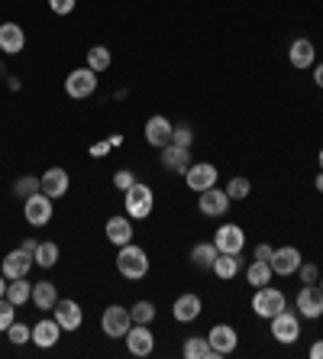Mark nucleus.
I'll use <instances>...</instances> for the list:
<instances>
[{
	"instance_id": "obj_1",
	"label": "nucleus",
	"mask_w": 323,
	"mask_h": 359,
	"mask_svg": "<svg viewBox=\"0 0 323 359\" xmlns=\"http://www.w3.org/2000/svg\"><path fill=\"white\" fill-rule=\"evenodd\" d=\"M116 272H120L123 278H130V282L146 278L149 276V256H146V250L136 246V243L120 246V252H116Z\"/></svg>"
},
{
	"instance_id": "obj_2",
	"label": "nucleus",
	"mask_w": 323,
	"mask_h": 359,
	"mask_svg": "<svg viewBox=\"0 0 323 359\" xmlns=\"http://www.w3.org/2000/svg\"><path fill=\"white\" fill-rule=\"evenodd\" d=\"M123 208H126V217L130 220H146L156 208V194H152L149 184L136 182L133 188H126L123 191Z\"/></svg>"
},
{
	"instance_id": "obj_3",
	"label": "nucleus",
	"mask_w": 323,
	"mask_h": 359,
	"mask_svg": "<svg viewBox=\"0 0 323 359\" xmlns=\"http://www.w3.org/2000/svg\"><path fill=\"white\" fill-rule=\"evenodd\" d=\"M133 327V318H130V308H120V304H110L104 314H100V330L110 340H123L126 330Z\"/></svg>"
},
{
	"instance_id": "obj_4",
	"label": "nucleus",
	"mask_w": 323,
	"mask_h": 359,
	"mask_svg": "<svg viewBox=\"0 0 323 359\" xmlns=\"http://www.w3.org/2000/svg\"><path fill=\"white\" fill-rule=\"evenodd\" d=\"M252 311H256L259 318L272 320L278 311H284V292H278V288H272V285L256 288V294H252Z\"/></svg>"
},
{
	"instance_id": "obj_5",
	"label": "nucleus",
	"mask_w": 323,
	"mask_h": 359,
	"mask_svg": "<svg viewBox=\"0 0 323 359\" xmlns=\"http://www.w3.org/2000/svg\"><path fill=\"white\" fill-rule=\"evenodd\" d=\"M65 91H68V97H75V100L91 97V94L97 91V72H91L88 65H84V68H75V72H68Z\"/></svg>"
},
{
	"instance_id": "obj_6",
	"label": "nucleus",
	"mask_w": 323,
	"mask_h": 359,
	"mask_svg": "<svg viewBox=\"0 0 323 359\" xmlns=\"http://www.w3.org/2000/svg\"><path fill=\"white\" fill-rule=\"evenodd\" d=\"M23 217L29 226H46L52 220V198L42 191L29 194V198L23 201Z\"/></svg>"
},
{
	"instance_id": "obj_7",
	"label": "nucleus",
	"mask_w": 323,
	"mask_h": 359,
	"mask_svg": "<svg viewBox=\"0 0 323 359\" xmlns=\"http://www.w3.org/2000/svg\"><path fill=\"white\" fill-rule=\"evenodd\" d=\"M272 337L278 343H298V337H301V318L294 314V311H278L272 318Z\"/></svg>"
},
{
	"instance_id": "obj_8",
	"label": "nucleus",
	"mask_w": 323,
	"mask_h": 359,
	"mask_svg": "<svg viewBox=\"0 0 323 359\" xmlns=\"http://www.w3.org/2000/svg\"><path fill=\"white\" fill-rule=\"evenodd\" d=\"M217 165L214 162H194V165H188V172H184V182H188L191 191H207V188H214L217 184Z\"/></svg>"
},
{
	"instance_id": "obj_9",
	"label": "nucleus",
	"mask_w": 323,
	"mask_h": 359,
	"mask_svg": "<svg viewBox=\"0 0 323 359\" xmlns=\"http://www.w3.org/2000/svg\"><path fill=\"white\" fill-rule=\"evenodd\" d=\"M198 208L204 217H224L226 210H230V194L224 191V188H207V191L198 194Z\"/></svg>"
},
{
	"instance_id": "obj_10",
	"label": "nucleus",
	"mask_w": 323,
	"mask_h": 359,
	"mask_svg": "<svg viewBox=\"0 0 323 359\" xmlns=\"http://www.w3.org/2000/svg\"><path fill=\"white\" fill-rule=\"evenodd\" d=\"M214 246H217V252H233V256H240L242 246H246V233H242V226L240 224H224L214 233Z\"/></svg>"
},
{
	"instance_id": "obj_11",
	"label": "nucleus",
	"mask_w": 323,
	"mask_h": 359,
	"mask_svg": "<svg viewBox=\"0 0 323 359\" xmlns=\"http://www.w3.org/2000/svg\"><path fill=\"white\" fill-rule=\"evenodd\" d=\"M123 340H126V350L133 356H152V350H156V337H152L149 324H133L126 330Z\"/></svg>"
},
{
	"instance_id": "obj_12",
	"label": "nucleus",
	"mask_w": 323,
	"mask_h": 359,
	"mask_svg": "<svg viewBox=\"0 0 323 359\" xmlns=\"http://www.w3.org/2000/svg\"><path fill=\"white\" fill-rule=\"evenodd\" d=\"M294 304H298V314H304V318L317 320L323 318V292H320V285H304L298 292V298H294Z\"/></svg>"
},
{
	"instance_id": "obj_13",
	"label": "nucleus",
	"mask_w": 323,
	"mask_h": 359,
	"mask_svg": "<svg viewBox=\"0 0 323 359\" xmlns=\"http://www.w3.org/2000/svg\"><path fill=\"white\" fill-rule=\"evenodd\" d=\"M207 340H210V346H214L217 359L230 356V353L240 346V334H236L230 324H214V327H210V334H207Z\"/></svg>"
},
{
	"instance_id": "obj_14",
	"label": "nucleus",
	"mask_w": 323,
	"mask_h": 359,
	"mask_svg": "<svg viewBox=\"0 0 323 359\" xmlns=\"http://www.w3.org/2000/svg\"><path fill=\"white\" fill-rule=\"evenodd\" d=\"M52 314H55V320H58V327H62V330H78V327H81V320H84L81 304H78V301H71V298H58V304L52 308Z\"/></svg>"
},
{
	"instance_id": "obj_15",
	"label": "nucleus",
	"mask_w": 323,
	"mask_h": 359,
	"mask_svg": "<svg viewBox=\"0 0 323 359\" xmlns=\"http://www.w3.org/2000/svg\"><path fill=\"white\" fill-rule=\"evenodd\" d=\"M301 262H304V256H301L298 246H282V250L272 252V272L275 276H294L301 269Z\"/></svg>"
},
{
	"instance_id": "obj_16",
	"label": "nucleus",
	"mask_w": 323,
	"mask_h": 359,
	"mask_svg": "<svg viewBox=\"0 0 323 359\" xmlns=\"http://www.w3.org/2000/svg\"><path fill=\"white\" fill-rule=\"evenodd\" d=\"M68 184H71V178H68V172L65 168H49L46 175L39 178V191L42 194H49L52 201H58V198H65L68 194Z\"/></svg>"
},
{
	"instance_id": "obj_17",
	"label": "nucleus",
	"mask_w": 323,
	"mask_h": 359,
	"mask_svg": "<svg viewBox=\"0 0 323 359\" xmlns=\"http://www.w3.org/2000/svg\"><path fill=\"white\" fill-rule=\"evenodd\" d=\"M172 130H174L172 120L162 117V114H156V117L146 120V142H149V146H156V149H162V146H168V142H172Z\"/></svg>"
},
{
	"instance_id": "obj_18",
	"label": "nucleus",
	"mask_w": 323,
	"mask_h": 359,
	"mask_svg": "<svg viewBox=\"0 0 323 359\" xmlns=\"http://www.w3.org/2000/svg\"><path fill=\"white\" fill-rule=\"evenodd\" d=\"M26 46V33L20 23H0V52L4 55H20Z\"/></svg>"
},
{
	"instance_id": "obj_19",
	"label": "nucleus",
	"mask_w": 323,
	"mask_h": 359,
	"mask_svg": "<svg viewBox=\"0 0 323 359\" xmlns=\"http://www.w3.org/2000/svg\"><path fill=\"white\" fill-rule=\"evenodd\" d=\"M288 62L291 68H298V72H304V68H310L317 62V49L310 39H294L288 49Z\"/></svg>"
},
{
	"instance_id": "obj_20",
	"label": "nucleus",
	"mask_w": 323,
	"mask_h": 359,
	"mask_svg": "<svg viewBox=\"0 0 323 359\" xmlns=\"http://www.w3.org/2000/svg\"><path fill=\"white\" fill-rule=\"evenodd\" d=\"M33 252H26L23 246L13 252H7V259H4V276L7 278H23L29 269H33Z\"/></svg>"
},
{
	"instance_id": "obj_21",
	"label": "nucleus",
	"mask_w": 323,
	"mask_h": 359,
	"mask_svg": "<svg viewBox=\"0 0 323 359\" xmlns=\"http://www.w3.org/2000/svg\"><path fill=\"white\" fill-rule=\"evenodd\" d=\"M104 233H107V240L114 243V246H126V243H133V220L126 217H110L107 226H104Z\"/></svg>"
},
{
	"instance_id": "obj_22",
	"label": "nucleus",
	"mask_w": 323,
	"mask_h": 359,
	"mask_svg": "<svg viewBox=\"0 0 323 359\" xmlns=\"http://www.w3.org/2000/svg\"><path fill=\"white\" fill-rule=\"evenodd\" d=\"M162 165L168 168V172H188L191 165V149H184V146H174V142H168V146H162Z\"/></svg>"
},
{
	"instance_id": "obj_23",
	"label": "nucleus",
	"mask_w": 323,
	"mask_h": 359,
	"mask_svg": "<svg viewBox=\"0 0 323 359\" xmlns=\"http://www.w3.org/2000/svg\"><path fill=\"white\" fill-rule=\"evenodd\" d=\"M58 337H62V327H58V320H39V324L33 327V343L39 346V350H49V346H55Z\"/></svg>"
},
{
	"instance_id": "obj_24",
	"label": "nucleus",
	"mask_w": 323,
	"mask_h": 359,
	"mask_svg": "<svg viewBox=\"0 0 323 359\" xmlns=\"http://www.w3.org/2000/svg\"><path fill=\"white\" fill-rule=\"evenodd\" d=\"M200 298L198 294H181V298L174 301V308H172V314H174V320H181V324H191V320H198L200 318Z\"/></svg>"
},
{
	"instance_id": "obj_25",
	"label": "nucleus",
	"mask_w": 323,
	"mask_h": 359,
	"mask_svg": "<svg viewBox=\"0 0 323 359\" xmlns=\"http://www.w3.org/2000/svg\"><path fill=\"white\" fill-rule=\"evenodd\" d=\"M39 311H52L58 304V288L55 282H36L33 285V298H29Z\"/></svg>"
},
{
	"instance_id": "obj_26",
	"label": "nucleus",
	"mask_w": 323,
	"mask_h": 359,
	"mask_svg": "<svg viewBox=\"0 0 323 359\" xmlns=\"http://www.w3.org/2000/svg\"><path fill=\"white\" fill-rule=\"evenodd\" d=\"M184 356L188 359H217V353L207 337H188V340H184Z\"/></svg>"
},
{
	"instance_id": "obj_27",
	"label": "nucleus",
	"mask_w": 323,
	"mask_h": 359,
	"mask_svg": "<svg viewBox=\"0 0 323 359\" xmlns=\"http://www.w3.org/2000/svg\"><path fill=\"white\" fill-rule=\"evenodd\" d=\"M217 278H224V282H230L236 272H240V256H233V252H220L214 259V269H210Z\"/></svg>"
},
{
	"instance_id": "obj_28",
	"label": "nucleus",
	"mask_w": 323,
	"mask_h": 359,
	"mask_svg": "<svg viewBox=\"0 0 323 359\" xmlns=\"http://www.w3.org/2000/svg\"><path fill=\"white\" fill-rule=\"evenodd\" d=\"M272 262H262V259H252L249 262V269H246V282L249 285H256V288H262V285H268L272 282Z\"/></svg>"
},
{
	"instance_id": "obj_29",
	"label": "nucleus",
	"mask_w": 323,
	"mask_h": 359,
	"mask_svg": "<svg viewBox=\"0 0 323 359\" xmlns=\"http://www.w3.org/2000/svg\"><path fill=\"white\" fill-rule=\"evenodd\" d=\"M217 256H220V252H217L214 243H198V246L191 250V262H194L198 269H214Z\"/></svg>"
},
{
	"instance_id": "obj_30",
	"label": "nucleus",
	"mask_w": 323,
	"mask_h": 359,
	"mask_svg": "<svg viewBox=\"0 0 323 359\" xmlns=\"http://www.w3.org/2000/svg\"><path fill=\"white\" fill-rule=\"evenodd\" d=\"M33 259H36V266H39V269H52V266H55V262H58V243H52V240H42L39 246H36Z\"/></svg>"
},
{
	"instance_id": "obj_31",
	"label": "nucleus",
	"mask_w": 323,
	"mask_h": 359,
	"mask_svg": "<svg viewBox=\"0 0 323 359\" xmlns=\"http://www.w3.org/2000/svg\"><path fill=\"white\" fill-rule=\"evenodd\" d=\"M7 298L13 301V304H26V301L33 298V285L26 282V276L23 278H10V285H7Z\"/></svg>"
},
{
	"instance_id": "obj_32",
	"label": "nucleus",
	"mask_w": 323,
	"mask_h": 359,
	"mask_svg": "<svg viewBox=\"0 0 323 359\" xmlns=\"http://www.w3.org/2000/svg\"><path fill=\"white\" fill-rule=\"evenodd\" d=\"M110 62H114V55H110V49L107 46H94L91 52H88V68H91V72H107L110 68Z\"/></svg>"
},
{
	"instance_id": "obj_33",
	"label": "nucleus",
	"mask_w": 323,
	"mask_h": 359,
	"mask_svg": "<svg viewBox=\"0 0 323 359\" xmlns=\"http://www.w3.org/2000/svg\"><path fill=\"white\" fill-rule=\"evenodd\" d=\"M130 318H133V324H152L156 304H152V301H136L133 308H130Z\"/></svg>"
},
{
	"instance_id": "obj_34",
	"label": "nucleus",
	"mask_w": 323,
	"mask_h": 359,
	"mask_svg": "<svg viewBox=\"0 0 323 359\" xmlns=\"http://www.w3.org/2000/svg\"><path fill=\"white\" fill-rule=\"evenodd\" d=\"M224 191L230 194V201H242V198H249V191H252V184H249V178L236 175V178H230V184H226Z\"/></svg>"
},
{
	"instance_id": "obj_35",
	"label": "nucleus",
	"mask_w": 323,
	"mask_h": 359,
	"mask_svg": "<svg viewBox=\"0 0 323 359\" xmlns=\"http://www.w3.org/2000/svg\"><path fill=\"white\" fill-rule=\"evenodd\" d=\"M13 320H17V304L4 294V298H0V334H7V327L13 324Z\"/></svg>"
},
{
	"instance_id": "obj_36",
	"label": "nucleus",
	"mask_w": 323,
	"mask_h": 359,
	"mask_svg": "<svg viewBox=\"0 0 323 359\" xmlns=\"http://www.w3.org/2000/svg\"><path fill=\"white\" fill-rule=\"evenodd\" d=\"M7 337H10V343H17V346H23L26 340H33V327H26V324H13L7 327Z\"/></svg>"
},
{
	"instance_id": "obj_37",
	"label": "nucleus",
	"mask_w": 323,
	"mask_h": 359,
	"mask_svg": "<svg viewBox=\"0 0 323 359\" xmlns=\"http://www.w3.org/2000/svg\"><path fill=\"white\" fill-rule=\"evenodd\" d=\"M172 142H174V146H184V149H191V142H194V130H191L188 123H174Z\"/></svg>"
},
{
	"instance_id": "obj_38",
	"label": "nucleus",
	"mask_w": 323,
	"mask_h": 359,
	"mask_svg": "<svg viewBox=\"0 0 323 359\" xmlns=\"http://www.w3.org/2000/svg\"><path fill=\"white\" fill-rule=\"evenodd\" d=\"M13 191H17L20 194V198H29V194H36V191H39V178H33V175H23V178H20V182H17V188H13Z\"/></svg>"
},
{
	"instance_id": "obj_39",
	"label": "nucleus",
	"mask_w": 323,
	"mask_h": 359,
	"mask_svg": "<svg viewBox=\"0 0 323 359\" xmlns=\"http://www.w3.org/2000/svg\"><path fill=\"white\" fill-rule=\"evenodd\" d=\"M136 184V175L130 172V168H120L114 175V188H120V191H126V188H133Z\"/></svg>"
},
{
	"instance_id": "obj_40",
	"label": "nucleus",
	"mask_w": 323,
	"mask_h": 359,
	"mask_svg": "<svg viewBox=\"0 0 323 359\" xmlns=\"http://www.w3.org/2000/svg\"><path fill=\"white\" fill-rule=\"evenodd\" d=\"M298 272H301V282H304V285H314L317 278H320V269H317L314 262H301Z\"/></svg>"
},
{
	"instance_id": "obj_41",
	"label": "nucleus",
	"mask_w": 323,
	"mask_h": 359,
	"mask_svg": "<svg viewBox=\"0 0 323 359\" xmlns=\"http://www.w3.org/2000/svg\"><path fill=\"white\" fill-rule=\"evenodd\" d=\"M78 0H49V10L55 13V17H68L71 10H75Z\"/></svg>"
},
{
	"instance_id": "obj_42",
	"label": "nucleus",
	"mask_w": 323,
	"mask_h": 359,
	"mask_svg": "<svg viewBox=\"0 0 323 359\" xmlns=\"http://www.w3.org/2000/svg\"><path fill=\"white\" fill-rule=\"evenodd\" d=\"M110 149H114V146H110V140H100V142H94V146H91V156H94V159H104Z\"/></svg>"
},
{
	"instance_id": "obj_43",
	"label": "nucleus",
	"mask_w": 323,
	"mask_h": 359,
	"mask_svg": "<svg viewBox=\"0 0 323 359\" xmlns=\"http://www.w3.org/2000/svg\"><path fill=\"white\" fill-rule=\"evenodd\" d=\"M272 246H268V243H259L256 246V259H262V262H272Z\"/></svg>"
},
{
	"instance_id": "obj_44",
	"label": "nucleus",
	"mask_w": 323,
	"mask_h": 359,
	"mask_svg": "<svg viewBox=\"0 0 323 359\" xmlns=\"http://www.w3.org/2000/svg\"><path fill=\"white\" fill-rule=\"evenodd\" d=\"M310 359H323V340H317L314 346H310Z\"/></svg>"
},
{
	"instance_id": "obj_45",
	"label": "nucleus",
	"mask_w": 323,
	"mask_h": 359,
	"mask_svg": "<svg viewBox=\"0 0 323 359\" xmlns=\"http://www.w3.org/2000/svg\"><path fill=\"white\" fill-rule=\"evenodd\" d=\"M314 81H317V88H323V62L317 65V72H314Z\"/></svg>"
},
{
	"instance_id": "obj_46",
	"label": "nucleus",
	"mask_w": 323,
	"mask_h": 359,
	"mask_svg": "<svg viewBox=\"0 0 323 359\" xmlns=\"http://www.w3.org/2000/svg\"><path fill=\"white\" fill-rule=\"evenodd\" d=\"M7 285H10V278L4 276V272H0V298H4V294H7Z\"/></svg>"
},
{
	"instance_id": "obj_47",
	"label": "nucleus",
	"mask_w": 323,
	"mask_h": 359,
	"mask_svg": "<svg viewBox=\"0 0 323 359\" xmlns=\"http://www.w3.org/2000/svg\"><path fill=\"white\" fill-rule=\"evenodd\" d=\"M36 246H39L36 240H23V250H26V252H36Z\"/></svg>"
},
{
	"instance_id": "obj_48",
	"label": "nucleus",
	"mask_w": 323,
	"mask_h": 359,
	"mask_svg": "<svg viewBox=\"0 0 323 359\" xmlns=\"http://www.w3.org/2000/svg\"><path fill=\"white\" fill-rule=\"evenodd\" d=\"M314 184H317V191H323V172L317 175V182H314Z\"/></svg>"
},
{
	"instance_id": "obj_49",
	"label": "nucleus",
	"mask_w": 323,
	"mask_h": 359,
	"mask_svg": "<svg viewBox=\"0 0 323 359\" xmlns=\"http://www.w3.org/2000/svg\"><path fill=\"white\" fill-rule=\"evenodd\" d=\"M317 159H320V172H323V149H320V156H317Z\"/></svg>"
},
{
	"instance_id": "obj_50",
	"label": "nucleus",
	"mask_w": 323,
	"mask_h": 359,
	"mask_svg": "<svg viewBox=\"0 0 323 359\" xmlns=\"http://www.w3.org/2000/svg\"><path fill=\"white\" fill-rule=\"evenodd\" d=\"M320 292H323V278H320Z\"/></svg>"
}]
</instances>
